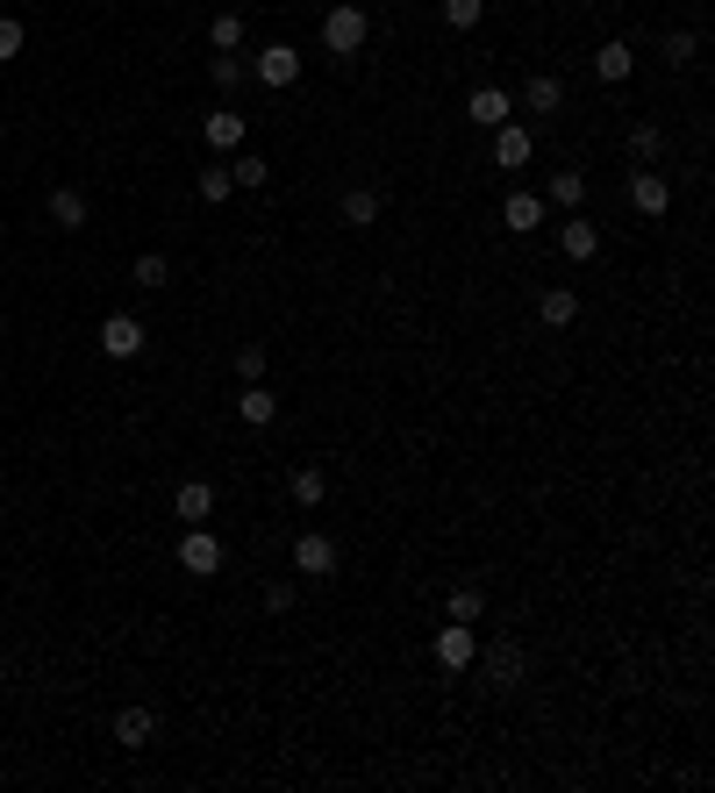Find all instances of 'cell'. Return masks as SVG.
Returning <instances> with one entry per match:
<instances>
[{
	"label": "cell",
	"instance_id": "obj_13",
	"mask_svg": "<svg viewBox=\"0 0 715 793\" xmlns=\"http://www.w3.org/2000/svg\"><path fill=\"white\" fill-rule=\"evenodd\" d=\"M287 494H293V508H322V501H330V472H322V464H293Z\"/></svg>",
	"mask_w": 715,
	"mask_h": 793
},
{
	"label": "cell",
	"instance_id": "obj_22",
	"mask_svg": "<svg viewBox=\"0 0 715 793\" xmlns=\"http://www.w3.org/2000/svg\"><path fill=\"white\" fill-rule=\"evenodd\" d=\"M480 614H487L480 586H451V594H443V622H480Z\"/></svg>",
	"mask_w": 715,
	"mask_h": 793
},
{
	"label": "cell",
	"instance_id": "obj_15",
	"mask_svg": "<svg viewBox=\"0 0 715 793\" xmlns=\"http://www.w3.org/2000/svg\"><path fill=\"white\" fill-rule=\"evenodd\" d=\"M630 72H637V50H630L623 36H615V44H601V50H593V79H609V87H623Z\"/></svg>",
	"mask_w": 715,
	"mask_h": 793
},
{
	"label": "cell",
	"instance_id": "obj_36",
	"mask_svg": "<svg viewBox=\"0 0 715 793\" xmlns=\"http://www.w3.org/2000/svg\"><path fill=\"white\" fill-rule=\"evenodd\" d=\"M0 529H8V508H0Z\"/></svg>",
	"mask_w": 715,
	"mask_h": 793
},
{
	"label": "cell",
	"instance_id": "obj_10",
	"mask_svg": "<svg viewBox=\"0 0 715 793\" xmlns=\"http://www.w3.org/2000/svg\"><path fill=\"white\" fill-rule=\"evenodd\" d=\"M336 215H344V229H372V222L387 215V200H380V186H350Z\"/></svg>",
	"mask_w": 715,
	"mask_h": 793
},
{
	"label": "cell",
	"instance_id": "obj_32",
	"mask_svg": "<svg viewBox=\"0 0 715 793\" xmlns=\"http://www.w3.org/2000/svg\"><path fill=\"white\" fill-rule=\"evenodd\" d=\"M22 44H30V30L15 15H0V58H22Z\"/></svg>",
	"mask_w": 715,
	"mask_h": 793
},
{
	"label": "cell",
	"instance_id": "obj_2",
	"mask_svg": "<svg viewBox=\"0 0 715 793\" xmlns=\"http://www.w3.org/2000/svg\"><path fill=\"white\" fill-rule=\"evenodd\" d=\"M429 651H437L443 673H472V665H480V629H472V622H443Z\"/></svg>",
	"mask_w": 715,
	"mask_h": 793
},
{
	"label": "cell",
	"instance_id": "obj_21",
	"mask_svg": "<svg viewBox=\"0 0 715 793\" xmlns=\"http://www.w3.org/2000/svg\"><path fill=\"white\" fill-rule=\"evenodd\" d=\"M237 415H244V422H251V429H265V422H273V415H279V401H273V387H258V379H251V387H244V393H237Z\"/></svg>",
	"mask_w": 715,
	"mask_h": 793
},
{
	"label": "cell",
	"instance_id": "obj_12",
	"mask_svg": "<svg viewBox=\"0 0 715 793\" xmlns=\"http://www.w3.org/2000/svg\"><path fill=\"white\" fill-rule=\"evenodd\" d=\"M172 515H180V522H215V486L208 480H186L180 494H172Z\"/></svg>",
	"mask_w": 715,
	"mask_h": 793
},
{
	"label": "cell",
	"instance_id": "obj_18",
	"mask_svg": "<svg viewBox=\"0 0 715 793\" xmlns=\"http://www.w3.org/2000/svg\"><path fill=\"white\" fill-rule=\"evenodd\" d=\"M151 736H158V715H151V708H123V715H115V744H123V750H143Z\"/></svg>",
	"mask_w": 715,
	"mask_h": 793
},
{
	"label": "cell",
	"instance_id": "obj_26",
	"mask_svg": "<svg viewBox=\"0 0 715 793\" xmlns=\"http://www.w3.org/2000/svg\"><path fill=\"white\" fill-rule=\"evenodd\" d=\"M229 180H237V186H251V194H258V186H273V165H265L258 150H244V158L229 165Z\"/></svg>",
	"mask_w": 715,
	"mask_h": 793
},
{
	"label": "cell",
	"instance_id": "obj_17",
	"mask_svg": "<svg viewBox=\"0 0 715 793\" xmlns=\"http://www.w3.org/2000/svg\"><path fill=\"white\" fill-rule=\"evenodd\" d=\"M537 314H544L551 330H573L579 322V294L573 286H544V294H537Z\"/></svg>",
	"mask_w": 715,
	"mask_h": 793
},
{
	"label": "cell",
	"instance_id": "obj_34",
	"mask_svg": "<svg viewBox=\"0 0 715 793\" xmlns=\"http://www.w3.org/2000/svg\"><path fill=\"white\" fill-rule=\"evenodd\" d=\"M265 365H273V358H265V344H244V350H237V372H244V379H265Z\"/></svg>",
	"mask_w": 715,
	"mask_h": 793
},
{
	"label": "cell",
	"instance_id": "obj_4",
	"mask_svg": "<svg viewBox=\"0 0 715 793\" xmlns=\"http://www.w3.org/2000/svg\"><path fill=\"white\" fill-rule=\"evenodd\" d=\"M143 344H151V336H143L137 314H107V322H101V358L129 365V358H143Z\"/></svg>",
	"mask_w": 715,
	"mask_h": 793
},
{
	"label": "cell",
	"instance_id": "obj_7",
	"mask_svg": "<svg viewBox=\"0 0 715 793\" xmlns=\"http://www.w3.org/2000/svg\"><path fill=\"white\" fill-rule=\"evenodd\" d=\"M487 136H494V172H522L537 158V136L516 129V122H501V129H487Z\"/></svg>",
	"mask_w": 715,
	"mask_h": 793
},
{
	"label": "cell",
	"instance_id": "obj_30",
	"mask_svg": "<svg viewBox=\"0 0 715 793\" xmlns=\"http://www.w3.org/2000/svg\"><path fill=\"white\" fill-rule=\"evenodd\" d=\"M480 15H487V0H443V22H451V30H472Z\"/></svg>",
	"mask_w": 715,
	"mask_h": 793
},
{
	"label": "cell",
	"instance_id": "obj_19",
	"mask_svg": "<svg viewBox=\"0 0 715 793\" xmlns=\"http://www.w3.org/2000/svg\"><path fill=\"white\" fill-rule=\"evenodd\" d=\"M44 215H50V229H87V194H79V186H58V194L44 200Z\"/></svg>",
	"mask_w": 715,
	"mask_h": 793
},
{
	"label": "cell",
	"instance_id": "obj_23",
	"mask_svg": "<svg viewBox=\"0 0 715 793\" xmlns=\"http://www.w3.org/2000/svg\"><path fill=\"white\" fill-rule=\"evenodd\" d=\"M544 200H551V208H565V215H573V208H579V200H587V172H551V186H544Z\"/></svg>",
	"mask_w": 715,
	"mask_h": 793
},
{
	"label": "cell",
	"instance_id": "obj_1",
	"mask_svg": "<svg viewBox=\"0 0 715 793\" xmlns=\"http://www.w3.org/2000/svg\"><path fill=\"white\" fill-rule=\"evenodd\" d=\"M372 36V15L358 8V0H336L330 15H322V50H336V58H358Z\"/></svg>",
	"mask_w": 715,
	"mask_h": 793
},
{
	"label": "cell",
	"instance_id": "obj_6",
	"mask_svg": "<svg viewBox=\"0 0 715 793\" xmlns=\"http://www.w3.org/2000/svg\"><path fill=\"white\" fill-rule=\"evenodd\" d=\"M293 572H301V579H330L336 572V543L322 537V529H301V537H293Z\"/></svg>",
	"mask_w": 715,
	"mask_h": 793
},
{
	"label": "cell",
	"instance_id": "obj_33",
	"mask_svg": "<svg viewBox=\"0 0 715 793\" xmlns=\"http://www.w3.org/2000/svg\"><path fill=\"white\" fill-rule=\"evenodd\" d=\"M165 279H172V265H165L158 251H143V257H137V286H165Z\"/></svg>",
	"mask_w": 715,
	"mask_h": 793
},
{
	"label": "cell",
	"instance_id": "obj_29",
	"mask_svg": "<svg viewBox=\"0 0 715 793\" xmlns=\"http://www.w3.org/2000/svg\"><path fill=\"white\" fill-rule=\"evenodd\" d=\"M244 44V15H215L208 22V50H237Z\"/></svg>",
	"mask_w": 715,
	"mask_h": 793
},
{
	"label": "cell",
	"instance_id": "obj_20",
	"mask_svg": "<svg viewBox=\"0 0 715 793\" xmlns=\"http://www.w3.org/2000/svg\"><path fill=\"white\" fill-rule=\"evenodd\" d=\"M522 107H530V115H558V107H565V79L530 72V87H522Z\"/></svg>",
	"mask_w": 715,
	"mask_h": 793
},
{
	"label": "cell",
	"instance_id": "obj_35",
	"mask_svg": "<svg viewBox=\"0 0 715 793\" xmlns=\"http://www.w3.org/2000/svg\"><path fill=\"white\" fill-rule=\"evenodd\" d=\"M287 608H293V586H287V579L265 586V614H287Z\"/></svg>",
	"mask_w": 715,
	"mask_h": 793
},
{
	"label": "cell",
	"instance_id": "obj_31",
	"mask_svg": "<svg viewBox=\"0 0 715 793\" xmlns=\"http://www.w3.org/2000/svg\"><path fill=\"white\" fill-rule=\"evenodd\" d=\"M694 50H701L694 30H666V58H672V65H694Z\"/></svg>",
	"mask_w": 715,
	"mask_h": 793
},
{
	"label": "cell",
	"instance_id": "obj_25",
	"mask_svg": "<svg viewBox=\"0 0 715 793\" xmlns=\"http://www.w3.org/2000/svg\"><path fill=\"white\" fill-rule=\"evenodd\" d=\"M501 222L508 229H537V222H544V200H537V194H508L501 200Z\"/></svg>",
	"mask_w": 715,
	"mask_h": 793
},
{
	"label": "cell",
	"instance_id": "obj_24",
	"mask_svg": "<svg viewBox=\"0 0 715 793\" xmlns=\"http://www.w3.org/2000/svg\"><path fill=\"white\" fill-rule=\"evenodd\" d=\"M630 158H637V165H658V158H666V129H658V122H637V129H630Z\"/></svg>",
	"mask_w": 715,
	"mask_h": 793
},
{
	"label": "cell",
	"instance_id": "obj_27",
	"mask_svg": "<svg viewBox=\"0 0 715 793\" xmlns=\"http://www.w3.org/2000/svg\"><path fill=\"white\" fill-rule=\"evenodd\" d=\"M194 194L208 200V208H215V200H229V194H237V180H229V165H208V172L194 180Z\"/></svg>",
	"mask_w": 715,
	"mask_h": 793
},
{
	"label": "cell",
	"instance_id": "obj_5",
	"mask_svg": "<svg viewBox=\"0 0 715 793\" xmlns=\"http://www.w3.org/2000/svg\"><path fill=\"white\" fill-rule=\"evenodd\" d=\"M244 72L258 79V87H293V79H301V50H293V44H265Z\"/></svg>",
	"mask_w": 715,
	"mask_h": 793
},
{
	"label": "cell",
	"instance_id": "obj_3",
	"mask_svg": "<svg viewBox=\"0 0 715 793\" xmlns=\"http://www.w3.org/2000/svg\"><path fill=\"white\" fill-rule=\"evenodd\" d=\"M180 565L194 572V579H215V572H222V537H215L208 522H186V537H180Z\"/></svg>",
	"mask_w": 715,
	"mask_h": 793
},
{
	"label": "cell",
	"instance_id": "obj_8",
	"mask_svg": "<svg viewBox=\"0 0 715 793\" xmlns=\"http://www.w3.org/2000/svg\"><path fill=\"white\" fill-rule=\"evenodd\" d=\"M558 251H565V257H573V265H587V257H593V251H601V229H593V222H587V215H579V208H573V215H565V222H558Z\"/></svg>",
	"mask_w": 715,
	"mask_h": 793
},
{
	"label": "cell",
	"instance_id": "obj_9",
	"mask_svg": "<svg viewBox=\"0 0 715 793\" xmlns=\"http://www.w3.org/2000/svg\"><path fill=\"white\" fill-rule=\"evenodd\" d=\"M508 115H516V93H501V87H480L465 101V122H480V129H501Z\"/></svg>",
	"mask_w": 715,
	"mask_h": 793
},
{
	"label": "cell",
	"instance_id": "obj_11",
	"mask_svg": "<svg viewBox=\"0 0 715 793\" xmlns=\"http://www.w3.org/2000/svg\"><path fill=\"white\" fill-rule=\"evenodd\" d=\"M630 208H637V215H666L672 208L666 172H637V180H630Z\"/></svg>",
	"mask_w": 715,
	"mask_h": 793
},
{
	"label": "cell",
	"instance_id": "obj_14",
	"mask_svg": "<svg viewBox=\"0 0 715 793\" xmlns=\"http://www.w3.org/2000/svg\"><path fill=\"white\" fill-rule=\"evenodd\" d=\"M522 673H530V658H522V644H494L487 651V679H494V687H522Z\"/></svg>",
	"mask_w": 715,
	"mask_h": 793
},
{
	"label": "cell",
	"instance_id": "obj_28",
	"mask_svg": "<svg viewBox=\"0 0 715 793\" xmlns=\"http://www.w3.org/2000/svg\"><path fill=\"white\" fill-rule=\"evenodd\" d=\"M208 72H215V87H222V93H229V87H244V79H251L237 50H215V58H208Z\"/></svg>",
	"mask_w": 715,
	"mask_h": 793
},
{
	"label": "cell",
	"instance_id": "obj_16",
	"mask_svg": "<svg viewBox=\"0 0 715 793\" xmlns=\"http://www.w3.org/2000/svg\"><path fill=\"white\" fill-rule=\"evenodd\" d=\"M200 136H208V150H237L244 143V115H237V107H215V115H200Z\"/></svg>",
	"mask_w": 715,
	"mask_h": 793
}]
</instances>
